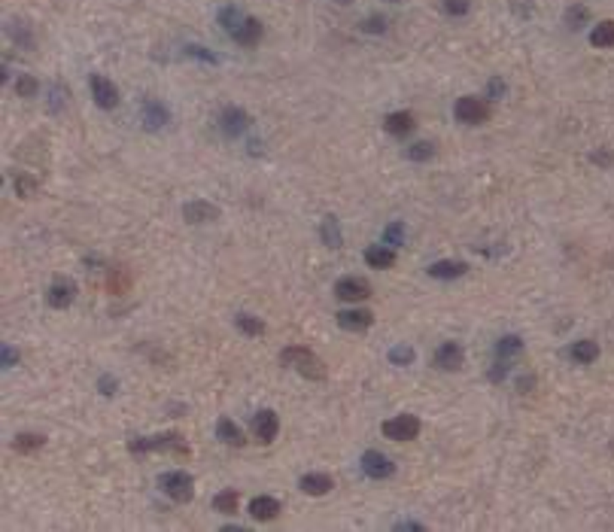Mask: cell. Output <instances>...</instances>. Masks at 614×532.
<instances>
[{
    "label": "cell",
    "mask_w": 614,
    "mask_h": 532,
    "mask_svg": "<svg viewBox=\"0 0 614 532\" xmlns=\"http://www.w3.org/2000/svg\"><path fill=\"white\" fill-rule=\"evenodd\" d=\"M280 362L295 371H301L307 380H326V362L316 356L310 347H286L280 353Z\"/></svg>",
    "instance_id": "cell-1"
},
{
    "label": "cell",
    "mask_w": 614,
    "mask_h": 532,
    "mask_svg": "<svg viewBox=\"0 0 614 532\" xmlns=\"http://www.w3.org/2000/svg\"><path fill=\"white\" fill-rule=\"evenodd\" d=\"M128 450L131 453H150V450H167L174 453V456H182L186 459L189 453V444L182 441V435H176V432H165V435H152V438H131L128 441Z\"/></svg>",
    "instance_id": "cell-2"
},
{
    "label": "cell",
    "mask_w": 614,
    "mask_h": 532,
    "mask_svg": "<svg viewBox=\"0 0 614 532\" xmlns=\"http://www.w3.org/2000/svg\"><path fill=\"white\" fill-rule=\"evenodd\" d=\"M158 487H161V493H165L167 499L180 502V505L192 502V496H195V481H192V474H189V472H180V468L158 474Z\"/></svg>",
    "instance_id": "cell-3"
},
{
    "label": "cell",
    "mask_w": 614,
    "mask_h": 532,
    "mask_svg": "<svg viewBox=\"0 0 614 532\" xmlns=\"http://www.w3.org/2000/svg\"><path fill=\"white\" fill-rule=\"evenodd\" d=\"M380 429H383V435L390 438V441H414V438L420 435L423 423H420V417H414V414H399V417H392V420H386Z\"/></svg>",
    "instance_id": "cell-4"
},
{
    "label": "cell",
    "mask_w": 614,
    "mask_h": 532,
    "mask_svg": "<svg viewBox=\"0 0 614 532\" xmlns=\"http://www.w3.org/2000/svg\"><path fill=\"white\" fill-rule=\"evenodd\" d=\"M453 116L460 125H484L490 119V104L484 97H460L453 106Z\"/></svg>",
    "instance_id": "cell-5"
},
{
    "label": "cell",
    "mask_w": 614,
    "mask_h": 532,
    "mask_svg": "<svg viewBox=\"0 0 614 532\" xmlns=\"http://www.w3.org/2000/svg\"><path fill=\"white\" fill-rule=\"evenodd\" d=\"M432 365L438 368V371H460V368L465 365V353H462V347L456 344V340H444L438 350H435Z\"/></svg>",
    "instance_id": "cell-6"
},
{
    "label": "cell",
    "mask_w": 614,
    "mask_h": 532,
    "mask_svg": "<svg viewBox=\"0 0 614 532\" xmlns=\"http://www.w3.org/2000/svg\"><path fill=\"white\" fill-rule=\"evenodd\" d=\"M335 295L341 298V301H365V298L371 295V283L365 280V277H341V280L335 283Z\"/></svg>",
    "instance_id": "cell-7"
},
{
    "label": "cell",
    "mask_w": 614,
    "mask_h": 532,
    "mask_svg": "<svg viewBox=\"0 0 614 532\" xmlns=\"http://www.w3.org/2000/svg\"><path fill=\"white\" fill-rule=\"evenodd\" d=\"M46 301H49V308H55V310L70 308V304L76 301V283L70 280V277L52 280V286H49V292H46Z\"/></svg>",
    "instance_id": "cell-8"
},
{
    "label": "cell",
    "mask_w": 614,
    "mask_h": 532,
    "mask_svg": "<svg viewBox=\"0 0 614 532\" xmlns=\"http://www.w3.org/2000/svg\"><path fill=\"white\" fill-rule=\"evenodd\" d=\"M362 472L368 474V478H374V481H386V478H392V474H395V463L386 456V453L368 450V453H362Z\"/></svg>",
    "instance_id": "cell-9"
},
{
    "label": "cell",
    "mask_w": 614,
    "mask_h": 532,
    "mask_svg": "<svg viewBox=\"0 0 614 532\" xmlns=\"http://www.w3.org/2000/svg\"><path fill=\"white\" fill-rule=\"evenodd\" d=\"M91 97H95V104L101 106V110H113V106L119 104V89L113 85L107 76L101 73H91Z\"/></svg>",
    "instance_id": "cell-10"
},
{
    "label": "cell",
    "mask_w": 614,
    "mask_h": 532,
    "mask_svg": "<svg viewBox=\"0 0 614 532\" xmlns=\"http://www.w3.org/2000/svg\"><path fill=\"white\" fill-rule=\"evenodd\" d=\"M252 119L246 116V110H241V106H225V110L220 113V128L222 134H228V137H241V134L250 128Z\"/></svg>",
    "instance_id": "cell-11"
},
{
    "label": "cell",
    "mask_w": 614,
    "mask_h": 532,
    "mask_svg": "<svg viewBox=\"0 0 614 532\" xmlns=\"http://www.w3.org/2000/svg\"><path fill=\"white\" fill-rule=\"evenodd\" d=\"M277 432H280V420H277V414L274 410H259L256 417H252V435L259 438L262 444H271L274 438H277Z\"/></svg>",
    "instance_id": "cell-12"
},
{
    "label": "cell",
    "mask_w": 614,
    "mask_h": 532,
    "mask_svg": "<svg viewBox=\"0 0 614 532\" xmlns=\"http://www.w3.org/2000/svg\"><path fill=\"white\" fill-rule=\"evenodd\" d=\"M374 323V314L371 310H362V308H350V310H341L338 314V325L344 332H368Z\"/></svg>",
    "instance_id": "cell-13"
},
{
    "label": "cell",
    "mask_w": 614,
    "mask_h": 532,
    "mask_svg": "<svg viewBox=\"0 0 614 532\" xmlns=\"http://www.w3.org/2000/svg\"><path fill=\"white\" fill-rule=\"evenodd\" d=\"M262 34H265L262 21H259V19H244V21H241V27H237L235 34H231V40H235L237 46L252 49V46H259V40H262Z\"/></svg>",
    "instance_id": "cell-14"
},
{
    "label": "cell",
    "mask_w": 614,
    "mask_h": 532,
    "mask_svg": "<svg viewBox=\"0 0 614 532\" xmlns=\"http://www.w3.org/2000/svg\"><path fill=\"white\" fill-rule=\"evenodd\" d=\"M383 128L392 134V137H408V134L417 128V116L408 110H399V113H390V116L383 119Z\"/></svg>",
    "instance_id": "cell-15"
},
{
    "label": "cell",
    "mask_w": 614,
    "mask_h": 532,
    "mask_svg": "<svg viewBox=\"0 0 614 532\" xmlns=\"http://www.w3.org/2000/svg\"><path fill=\"white\" fill-rule=\"evenodd\" d=\"M182 216H186V222H213V219H220V207L210 201H189L186 207H182Z\"/></svg>",
    "instance_id": "cell-16"
},
{
    "label": "cell",
    "mask_w": 614,
    "mask_h": 532,
    "mask_svg": "<svg viewBox=\"0 0 614 532\" xmlns=\"http://www.w3.org/2000/svg\"><path fill=\"white\" fill-rule=\"evenodd\" d=\"M426 271H429V277H435V280H456V277H462L469 271V265L460 259H444V262H432Z\"/></svg>",
    "instance_id": "cell-17"
},
{
    "label": "cell",
    "mask_w": 614,
    "mask_h": 532,
    "mask_svg": "<svg viewBox=\"0 0 614 532\" xmlns=\"http://www.w3.org/2000/svg\"><path fill=\"white\" fill-rule=\"evenodd\" d=\"M171 122V113L161 101H143V125L155 131V128H165Z\"/></svg>",
    "instance_id": "cell-18"
},
{
    "label": "cell",
    "mask_w": 614,
    "mask_h": 532,
    "mask_svg": "<svg viewBox=\"0 0 614 532\" xmlns=\"http://www.w3.org/2000/svg\"><path fill=\"white\" fill-rule=\"evenodd\" d=\"M250 514H252V520H274V517L280 514V502L274 499V496H256V499L250 502Z\"/></svg>",
    "instance_id": "cell-19"
},
{
    "label": "cell",
    "mask_w": 614,
    "mask_h": 532,
    "mask_svg": "<svg viewBox=\"0 0 614 532\" xmlns=\"http://www.w3.org/2000/svg\"><path fill=\"white\" fill-rule=\"evenodd\" d=\"M216 438H220L222 444H231V447H244L246 444L244 432L237 429V423L228 420V417H220V420H216Z\"/></svg>",
    "instance_id": "cell-20"
},
{
    "label": "cell",
    "mask_w": 614,
    "mask_h": 532,
    "mask_svg": "<svg viewBox=\"0 0 614 532\" xmlns=\"http://www.w3.org/2000/svg\"><path fill=\"white\" fill-rule=\"evenodd\" d=\"M365 262H368L371 268H380V271H386V268L395 265V250L392 246H383V244H374L365 250Z\"/></svg>",
    "instance_id": "cell-21"
},
{
    "label": "cell",
    "mask_w": 614,
    "mask_h": 532,
    "mask_svg": "<svg viewBox=\"0 0 614 532\" xmlns=\"http://www.w3.org/2000/svg\"><path fill=\"white\" fill-rule=\"evenodd\" d=\"M301 493H307V496H326L331 487V478L329 474H322V472H310V474H305V478H301Z\"/></svg>",
    "instance_id": "cell-22"
},
{
    "label": "cell",
    "mask_w": 614,
    "mask_h": 532,
    "mask_svg": "<svg viewBox=\"0 0 614 532\" xmlns=\"http://www.w3.org/2000/svg\"><path fill=\"white\" fill-rule=\"evenodd\" d=\"M569 356L575 359L578 365H593L596 356H599V344H596V340H575L571 350H569Z\"/></svg>",
    "instance_id": "cell-23"
},
{
    "label": "cell",
    "mask_w": 614,
    "mask_h": 532,
    "mask_svg": "<svg viewBox=\"0 0 614 532\" xmlns=\"http://www.w3.org/2000/svg\"><path fill=\"white\" fill-rule=\"evenodd\" d=\"M590 43H593L596 49H609V46H614V19L599 21V25L590 31Z\"/></svg>",
    "instance_id": "cell-24"
},
{
    "label": "cell",
    "mask_w": 614,
    "mask_h": 532,
    "mask_svg": "<svg viewBox=\"0 0 614 532\" xmlns=\"http://www.w3.org/2000/svg\"><path fill=\"white\" fill-rule=\"evenodd\" d=\"M128 289H131V274L125 271V268H113V271L107 274V292L125 295Z\"/></svg>",
    "instance_id": "cell-25"
},
{
    "label": "cell",
    "mask_w": 614,
    "mask_h": 532,
    "mask_svg": "<svg viewBox=\"0 0 614 532\" xmlns=\"http://www.w3.org/2000/svg\"><path fill=\"white\" fill-rule=\"evenodd\" d=\"M520 350H523V340H520V335H505V338L496 340V356L499 359L511 362L514 356H520Z\"/></svg>",
    "instance_id": "cell-26"
},
{
    "label": "cell",
    "mask_w": 614,
    "mask_h": 532,
    "mask_svg": "<svg viewBox=\"0 0 614 532\" xmlns=\"http://www.w3.org/2000/svg\"><path fill=\"white\" fill-rule=\"evenodd\" d=\"M43 444H46V438L34 435V432H19V435L12 438V447H16L19 453H34V450H40Z\"/></svg>",
    "instance_id": "cell-27"
},
{
    "label": "cell",
    "mask_w": 614,
    "mask_h": 532,
    "mask_svg": "<svg viewBox=\"0 0 614 532\" xmlns=\"http://www.w3.org/2000/svg\"><path fill=\"white\" fill-rule=\"evenodd\" d=\"M237 502H241L237 489H222V493H216V496H213V508L220 511V514H235V511H237Z\"/></svg>",
    "instance_id": "cell-28"
},
{
    "label": "cell",
    "mask_w": 614,
    "mask_h": 532,
    "mask_svg": "<svg viewBox=\"0 0 614 532\" xmlns=\"http://www.w3.org/2000/svg\"><path fill=\"white\" fill-rule=\"evenodd\" d=\"M320 234H322V240H326L331 250H338V246L344 244V238H341V225H338V219H335V216H326V219H322Z\"/></svg>",
    "instance_id": "cell-29"
},
{
    "label": "cell",
    "mask_w": 614,
    "mask_h": 532,
    "mask_svg": "<svg viewBox=\"0 0 614 532\" xmlns=\"http://www.w3.org/2000/svg\"><path fill=\"white\" fill-rule=\"evenodd\" d=\"M235 323H237V329H241L244 335H250V338H262V335H265V323H262L259 316L237 314V316H235Z\"/></svg>",
    "instance_id": "cell-30"
},
{
    "label": "cell",
    "mask_w": 614,
    "mask_h": 532,
    "mask_svg": "<svg viewBox=\"0 0 614 532\" xmlns=\"http://www.w3.org/2000/svg\"><path fill=\"white\" fill-rule=\"evenodd\" d=\"M432 155H435V143H429V140H420V143L408 146V159L411 161H429Z\"/></svg>",
    "instance_id": "cell-31"
},
{
    "label": "cell",
    "mask_w": 614,
    "mask_h": 532,
    "mask_svg": "<svg viewBox=\"0 0 614 532\" xmlns=\"http://www.w3.org/2000/svg\"><path fill=\"white\" fill-rule=\"evenodd\" d=\"M241 12L235 10V6H225V10H220V25H222V31H228V34H235L237 27H241Z\"/></svg>",
    "instance_id": "cell-32"
},
{
    "label": "cell",
    "mask_w": 614,
    "mask_h": 532,
    "mask_svg": "<svg viewBox=\"0 0 614 532\" xmlns=\"http://www.w3.org/2000/svg\"><path fill=\"white\" fill-rule=\"evenodd\" d=\"M383 244L386 246H401V244H405V225H401V222H390V225H386Z\"/></svg>",
    "instance_id": "cell-33"
},
{
    "label": "cell",
    "mask_w": 614,
    "mask_h": 532,
    "mask_svg": "<svg viewBox=\"0 0 614 532\" xmlns=\"http://www.w3.org/2000/svg\"><path fill=\"white\" fill-rule=\"evenodd\" d=\"M390 362H392V365H411V362H414V347H408V344L392 347V350H390Z\"/></svg>",
    "instance_id": "cell-34"
},
{
    "label": "cell",
    "mask_w": 614,
    "mask_h": 532,
    "mask_svg": "<svg viewBox=\"0 0 614 532\" xmlns=\"http://www.w3.org/2000/svg\"><path fill=\"white\" fill-rule=\"evenodd\" d=\"M16 95L19 97H34V95H37V80H34L31 73H22L16 80Z\"/></svg>",
    "instance_id": "cell-35"
},
{
    "label": "cell",
    "mask_w": 614,
    "mask_h": 532,
    "mask_svg": "<svg viewBox=\"0 0 614 532\" xmlns=\"http://www.w3.org/2000/svg\"><path fill=\"white\" fill-rule=\"evenodd\" d=\"M16 192H19V198H31L34 192H37V180L27 174H16Z\"/></svg>",
    "instance_id": "cell-36"
},
{
    "label": "cell",
    "mask_w": 614,
    "mask_h": 532,
    "mask_svg": "<svg viewBox=\"0 0 614 532\" xmlns=\"http://www.w3.org/2000/svg\"><path fill=\"white\" fill-rule=\"evenodd\" d=\"M469 10H471V0H444V12H447V16L462 19V16H469Z\"/></svg>",
    "instance_id": "cell-37"
},
{
    "label": "cell",
    "mask_w": 614,
    "mask_h": 532,
    "mask_svg": "<svg viewBox=\"0 0 614 532\" xmlns=\"http://www.w3.org/2000/svg\"><path fill=\"white\" fill-rule=\"evenodd\" d=\"M362 31H365V34H383V31H386V19H383V16H371V19H365V21H362Z\"/></svg>",
    "instance_id": "cell-38"
},
{
    "label": "cell",
    "mask_w": 614,
    "mask_h": 532,
    "mask_svg": "<svg viewBox=\"0 0 614 532\" xmlns=\"http://www.w3.org/2000/svg\"><path fill=\"white\" fill-rule=\"evenodd\" d=\"M566 21H569L571 27L587 25V10H584V6H571V10L566 12Z\"/></svg>",
    "instance_id": "cell-39"
},
{
    "label": "cell",
    "mask_w": 614,
    "mask_h": 532,
    "mask_svg": "<svg viewBox=\"0 0 614 532\" xmlns=\"http://www.w3.org/2000/svg\"><path fill=\"white\" fill-rule=\"evenodd\" d=\"M186 55H192V58H204V61H210V64L220 61L213 52H207V49H201V46H186Z\"/></svg>",
    "instance_id": "cell-40"
},
{
    "label": "cell",
    "mask_w": 614,
    "mask_h": 532,
    "mask_svg": "<svg viewBox=\"0 0 614 532\" xmlns=\"http://www.w3.org/2000/svg\"><path fill=\"white\" fill-rule=\"evenodd\" d=\"M19 362V350L16 347H3V368H12Z\"/></svg>",
    "instance_id": "cell-41"
},
{
    "label": "cell",
    "mask_w": 614,
    "mask_h": 532,
    "mask_svg": "<svg viewBox=\"0 0 614 532\" xmlns=\"http://www.w3.org/2000/svg\"><path fill=\"white\" fill-rule=\"evenodd\" d=\"M486 91H490V97H502V95H505V82H502V80H490Z\"/></svg>",
    "instance_id": "cell-42"
},
{
    "label": "cell",
    "mask_w": 614,
    "mask_h": 532,
    "mask_svg": "<svg viewBox=\"0 0 614 532\" xmlns=\"http://www.w3.org/2000/svg\"><path fill=\"white\" fill-rule=\"evenodd\" d=\"M97 386H101L104 395H113V393H116V378H101V383H97Z\"/></svg>",
    "instance_id": "cell-43"
},
{
    "label": "cell",
    "mask_w": 614,
    "mask_h": 532,
    "mask_svg": "<svg viewBox=\"0 0 614 532\" xmlns=\"http://www.w3.org/2000/svg\"><path fill=\"white\" fill-rule=\"evenodd\" d=\"M395 529H423V523H395Z\"/></svg>",
    "instance_id": "cell-44"
},
{
    "label": "cell",
    "mask_w": 614,
    "mask_h": 532,
    "mask_svg": "<svg viewBox=\"0 0 614 532\" xmlns=\"http://www.w3.org/2000/svg\"><path fill=\"white\" fill-rule=\"evenodd\" d=\"M335 3H350V0H335Z\"/></svg>",
    "instance_id": "cell-45"
},
{
    "label": "cell",
    "mask_w": 614,
    "mask_h": 532,
    "mask_svg": "<svg viewBox=\"0 0 614 532\" xmlns=\"http://www.w3.org/2000/svg\"><path fill=\"white\" fill-rule=\"evenodd\" d=\"M395 3H399V0H395Z\"/></svg>",
    "instance_id": "cell-46"
}]
</instances>
